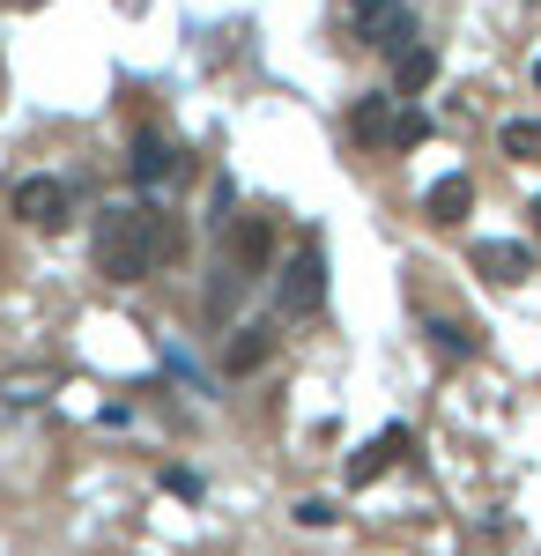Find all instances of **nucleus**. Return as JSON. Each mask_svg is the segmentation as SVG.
I'll return each instance as SVG.
<instances>
[{"mask_svg": "<svg viewBox=\"0 0 541 556\" xmlns=\"http://www.w3.org/2000/svg\"><path fill=\"white\" fill-rule=\"evenodd\" d=\"M186 230L164 208H112L97 223V275L104 282H149L164 260H178Z\"/></svg>", "mask_w": 541, "mask_h": 556, "instance_id": "f257e3e1", "label": "nucleus"}, {"mask_svg": "<svg viewBox=\"0 0 541 556\" xmlns=\"http://www.w3.org/2000/svg\"><path fill=\"white\" fill-rule=\"evenodd\" d=\"M356 38L372 45V52H408L416 38V15H408V0H356Z\"/></svg>", "mask_w": 541, "mask_h": 556, "instance_id": "f03ea898", "label": "nucleus"}, {"mask_svg": "<svg viewBox=\"0 0 541 556\" xmlns=\"http://www.w3.org/2000/svg\"><path fill=\"white\" fill-rule=\"evenodd\" d=\"M8 208L23 215L30 230H60V223H67V186H60V178H23Z\"/></svg>", "mask_w": 541, "mask_h": 556, "instance_id": "7ed1b4c3", "label": "nucleus"}, {"mask_svg": "<svg viewBox=\"0 0 541 556\" xmlns=\"http://www.w3.org/2000/svg\"><path fill=\"white\" fill-rule=\"evenodd\" d=\"M319 298H327V260H319V245H304L282 267V312H319Z\"/></svg>", "mask_w": 541, "mask_h": 556, "instance_id": "20e7f679", "label": "nucleus"}, {"mask_svg": "<svg viewBox=\"0 0 541 556\" xmlns=\"http://www.w3.org/2000/svg\"><path fill=\"white\" fill-rule=\"evenodd\" d=\"M401 453H408V430H401V424H393V430H378L372 445H356V453H349V468H341V475H349V490H364V482H378V475L393 468Z\"/></svg>", "mask_w": 541, "mask_h": 556, "instance_id": "39448f33", "label": "nucleus"}, {"mask_svg": "<svg viewBox=\"0 0 541 556\" xmlns=\"http://www.w3.org/2000/svg\"><path fill=\"white\" fill-rule=\"evenodd\" d=\"M475 275H490L498 290H512V282H527V275H534V253H527V245H512V238H482V245H475Z\"/></svg>", "mask_w": 541, "mask_h": 556, "instance_id": "423d86ee", "label": "nucleus"}, {"mask_svg": "<svg viewBox=\"0 0 541 556\" xmlns=\"http://www.w3.org/2000/svg\"><path fill=\"white\" fill-rule=\"evenodd\" d=\"M423 215H430V223H445V230H453V223H467V215H475V178H467V172L438 178V186L423 193Z\"/></svg>", "mask_w": 541, "mask_h": 556, "instance_id": "0eeeda50", "label": "nucleus"}, {"mask_svg": "<svg viewBox=\"0 0 541 556\" xmlns=\"http://www.w3.org/2000/svg\"><path fill=\"white\" fill-rule=\"evenodd\" d=\"M267 245H275L267 215H238V230H230V260H238V282H246L252 267H267Z\"/></svg>", "mask_w": 541, "mask_h": 556, "instance_id": "6e6552de", "label": "nucleus"}, {"mask_svg": "<svg viewBox=\"0 0 541 556\" xmlns=\"http://www.w3.org/2000/svg\"><path fill=\"white\" fill-rule=\"evenodd\" d=\"M393 119H401V112H393V97H356L349 134H356V141H372V149H386V141H393Z\"/></svg>", "mask_w": 541, "mask_h": 556, "instance_id": "1a4fd4ad", "label": "nucleus"}, {"mask_svg": "<svg viewBox=\"0 0 541 556\" xmlns=\"http://www.w3.org/2000/svg\"><path fill=\"white\" fill-rule=\"evenodd\" d=\"M267 356H275V327H238L230 349H223V364H230V371H260Z\"/></svg>", "mask_w": 541, "mask_h": 556, "instance_id": "9d476101", "label": "nucleus"}, {"mask_svg": "<svg viewBox=\"0 0 541 556\" xmlns=\"http://www.w3.org/2000/svg\"><path fill=\"white\" fill-rule=\"evenodd\" d=\"M430 75H438V52H430V45H408V52L393 60V89H401V97H416Z\"/></svg>", "mask_w": 541, "mask_h": 556, "instance_id": "9b49d317", "label": "nucleus"}, {"mask_svg": "<svg viewBox=\"0 0 541 556\" xmlns=\"http://www.w3.org/2000/svg\"><path fill=\"white\" fill-rule=\"evenodd\" d=\"M171 172H178V156H171L156 134H141V141H134V178H141V186H156V178H171Z\"/></svg>", "mask_w": 541, "mask_h": 556, "instance_id": "f8f14e48", "label": "nucleus"}, {"mask_svg": "<svg viewBox=\"0 0 541 556\" xmlns=\"http://www.w3.org/2000/svg\"><path fill=\"white\" fill-rule=\"evenodd\" d=\"M498 149H504V156H519V164H534V156H541V119H504Z\"/></svg>", "mask_w": 541, "mask_h": 556, "instance_id": "ddd939ff", "label": "nucleus"}, {"mask_svg": "<svg viewBox=\"0 0 541 556\" xmlns=\"http://www.w3.org/2000/svg\"><path fill=\"white\" fill-rule=\"evenodd\" d=\"M423 134H430V119H423V112H401V119H393V141H386V149H416Z\"/></svg>", "mask_w": 541, "mask_h": 556, "instance_id": "4468645a", "label": "nucleus"}, {"mask_svg": "<svg viewBox=\"0 0 541 556\" xmlns=\"http://www.w3.org/2000/svg\"><path fill=\"white\" fill-rule=\"evenodd\" d=\"M430 334H438V349H453V356H467V349H475V342H467V334H460V327H453V319H438Z\"/></svg>", "mask_w": 541, "mask_h": 556, "instance_id": "2eb2a0df", "label": "nucleus"}, {"mask_svg": "<svg viewBox=\"0 0 541 556\" xmlns=\"http://www.w3.org/2000/svg\"><path fill=\"white\" fill-rule=\"evenodd\" d=\"M297 519H304V527H327L334 505H327V497H304V505H297Z\"/></svg>", "mask_w": 541, "mask_h": 556, "instance_id": "dca6fc26", "label": "nucleus"}, {"mask_svg": "<svg viewBox=\"0 0 541 556\" xmlns=\"http://www.w3.org/2000/svg\"><path fill=\"white\" fill-rule=\"evenodd\" d=\"M527 215H534V238H541V201H534V208H527Z\"/></svg>", "mask_w": 541, "mask_h": 556, "instance_id": "f3484780", "label": "nucleus"}, {"mask_svg": "<svg viewBox=\"0 0 541 556\" xmlns=\"http://www.w3.org/2000/svg\"><path fill=\"white\" fill-rule=\"evenodd\" d=\"M8 8H30V0H8Z\"/></svg>", "mask_w": 541, "mask_h": 556, "instance_id": "a211bd4d", "label": "nucleus"}, {"mask_svg": "<svg viewBox=\"0 0 541 556\" xmlns=\"http://www.w3.org/2000/svg\"><path fill=\"white\" fill-rule=\"evenodd\" d=\"M534 83H541V67H534Z\"/></svg>", "mask_w": 541, "mask_h": 556, "instance_id": "6ab92c4d", "label": "nucleus"}]
</instances>
